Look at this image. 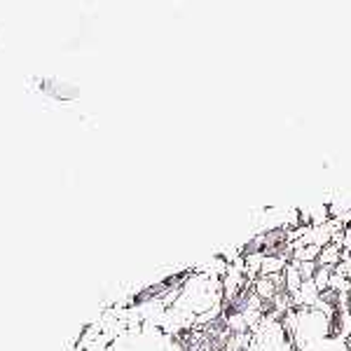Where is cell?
I'll list each match as a JSON object with an SVG mask.
<instances>
[{"mask_svg": "<svg viewBox=\"0 0 351 351\" xmlns=\"http://www.w3.org/2000/svg\"><path fill=\"white\" fill-rule=\"evenodd\" d=\"M298 351H351V349H349V344H347V339H344L342 332L332 330V332H328L326 337L316 339V342H311V344H307V347H302Z\"/></svg>", "mask_w": 351, "mask_h": 351, "instance_id": "obj_3", "label": "cell"}, {"mask_svg": "<svg viewBox=\"0 0 351 351\" xmlns=\"http://www.w3.org/2000/svg\"><path fill=\"white\" fill-rule=\"evenodd\" d=\"M108 351H183V344L171 332L145 324L115 335Z\"/></svg>", "mask_w": 351, "mask_h": 351, "instance_id": "obj_1", "label": "cell"}, {"mask_svg": "<svg viewBox=\"0 0 351 351\" xmlns=\"http://www.w3.org/2000/svg\"><path fill=\"white\" fill-rule=\"evenodd\" d=\"M246 351H295L284 319H279V316L260 319V324L253 328V335Z\"/></svg>", "mask_w": 351, "mask_h": 351, "instance_id": "obj_2", "label": "cell"}]
</instances>
